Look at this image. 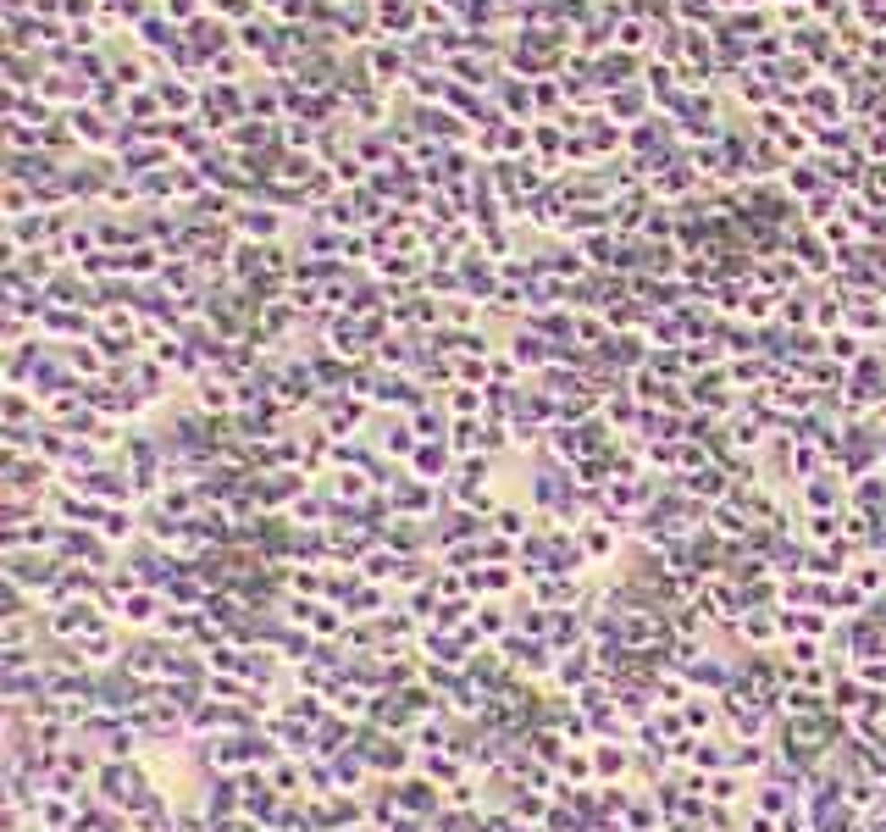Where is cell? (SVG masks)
Listing matches in <instances>:
<instances>
[{"label": "cell", "instance_id": "cell-2", "mask_svg": "<svg viewBox=\"0 0 886 832\" xmlns=\"http://www.w3.org/2000/svg\"><path fill=\"white\" fill-rule=\"evenodd\" d=\"M627 766H632V749L627 744H593V772H599V783H610V777H627Z\"/></svg>", "mask_w": 886, "mask_h": 832}, {"label": "cell", "instance_id": "cell-10", "mask_svg": "<svg viewBox=\"0 0 886 832\" xmlns=\"http://www.w3.org/2000/svg\"><path fill=\"white\" fill-rule=\"evenodd\" d=\"M748 832H781V821H770V816H753V821H748Z\"/></svg>", "mask_w": 886, "mask_h": 832}, {"label": "cell", "instance_id": "cell-3", "mask_svg": "<svg viewBox=\"0 0 886 832\" xmlns=\"http://www.w3.org/2000/svg\"><path fill=\"white\" fill-rule=\"evenodd\" d=\"M94 533H101V538L111 544V550H117V544H127V533H139V522L127 517V510H106V517L94 522Z\"/></svg>", "mask_w": 886, "mask_h": 832}, {"label": "cell", "instance_id": "cell-4", "mask_svg": "<svg viewBox=\"0 0 886 832\" xmlns=\"http://www.w3.org/2000/svg\"><path fill=\"white\" fill-rule=\"evenodd\" d=\"M471 627H477L482 638H510V616H504V605H477Z\"/></svg>", "mask_w": 886, "mask_h": 832}, {"label": "cell", "instance_id": "cell-8", "mask_svg": "<svg viewBox=\"0 0 886 832\" xmlns=\"http://www.w3.org/2000/svg\"><path fill=\"white\" fill-rule=\"evenodd\" d=\"M687 494H709V500H720L726 494V472H715V466H704V472H693V483H687Z\"/></svg>", "mask_w": 886, "mask_h": 832}, {"label": "cell", "instance_id": "cell-6", "mask_svg": "<svg viewBox=\"0 0 886 832\" xmlns=\"http://www.w3.org/2000/svg\"><path fill=\"white\" fill-rule=\"evenodd\" d=\"M471 589H477V594H510V589H515V571H504V566L477 571V566H471Z\"/></svg>", "mask_w": 886, "mask_h": 832}, {"label": "cell", "instance_id": "cell-7", "mask_svg": "<svg viewBox=\"0 0 886 832\" xmlns=\"http://www.w3.org/2000/svg\"><path fill=\"white\" fill-rule=\"evenodd\" d=\"M527 527H532V517H527V510H515V505H504L499 517H494V533L499 538H532Z\"/></svg>", "mask_w": 886, "mask_h": 832}, {"label": "cell", "instance_id": "cell-9", "mask_svg": "<svg viewBox=\"0 0 886 832\" xmlns=\"http://www.w3.org/2000/svg\"><path fill=\"white\" fill-rule=\"evenodd\" d=\"M538 599H543V605H560V599H576V583H538Z\"/></svg>", "mask_w": 886, "mask_h": 832}, {"label": "cell", "instance_id": "cell-5", "mask_svg": "<svg viewBox=\"0 0 886 832\" xmlns=\"http://www.w3.org/2000/svg\"><path fill=\"white\" fill-rule=\"evenodd\" d=\"M704 799H709V805H737V799H742V783H737L732 772H715V777H704Z\"/></svg>", "mask_w": 886, "mask_h": 832}, {"label": "cell", "instance_id": "cell-1", "mask_svg": "<svg viewBox=\"0 0 886 832\" xmlns=\"http://www.w3.org/2000/svg\"><path fill=\"white\" fill-rule=\"evenodd\" d=\"M101 799L111 810H122V816H134L145 799H150V777H145V766H127V760H106L101 772Z\"/></svg>", "mask_w": 886, "mask_h": 832}]
</instances>
